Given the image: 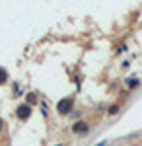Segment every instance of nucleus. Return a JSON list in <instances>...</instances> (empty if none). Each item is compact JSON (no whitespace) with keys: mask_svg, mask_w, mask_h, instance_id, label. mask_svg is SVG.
Masks as SVG:
<instances>
[{"mask_svg":"<svg viewBox=\"0 0 142 146\" xmlns=\"http://www.w3.org/2000/svg\"><path fill=\"white\" fill-rule=\"evenodd\" d=\"M72 105H74V103H72L70 98L60 100L58 103H56V111H58V113H70V111H72Z\"/></svg>","mask_w":142,"mask_h":146,"instance_id":"nucleus-1","label":"nucleus"},{"mask_svg":"<svg viewBox=\"0 0 142 146\" xmlns=\"http://www.w3.org/2000/svg\"><path fill=\"white\" fill-rule=\"evenodd\" d=\"M29 115H31V107H29L27 103H23V105H20V107H18V117H20L22 121H25Z\"/></svg>","mask_w":142,"mask_h":146,"instance_id":"nucleus-2","label":"nucleus"},{"mask_svg":"<svg viewBox=\"0 0 142 146\" xmlns=\"http://www.w3.org/2000/svg\"><path fill=\"white\" fill-rule=\"evenodd\" d=\"M88 131V125L84 123V121H80V123L74 125V133H86Z\"/></svg>","mask_w":142,"mask_h":146,"instance_id":"nucleus-3","label":"nucleus"},{"mask_svg":"<svg viewBox=\"0 0 142 146\" xmlns=\"http://www.w3.org/2000/svg\"><path fill=\"white\" fill-rule=\"evenodd\" d=\"M8 80V74H6V70L4 68H0V84H4Z\"/></svg>","mask_w":142,"mask_h":146,"instance_id":"nucleus-4","label":"nucleus"},{"mask_svg":"<svg viewBox=\"0 0 142 146\" xmlns=\"http://www.w3.org/2000/svg\"><path fill=\"white\" fill-rule=\"evenodd\" d=\"M129 86H131V88L138 86V80H136V78H129Z\"/></svg>","mask_w":142,"mask_h":146,"instance_id":"nucleus-5","label":"nucleus"},{"mask_svg":"<svg viewBox=\"0 0 142 146\" xmlns=\"http://www.w3.org/2000/svg\"><path fill=\"white\" fill-rule=\"evenodd\" d=\"M35 100H37V98H35L33 94H29V96H27V105H29V103H35Z\"/></svg>","mask_w":142,"mask_h":146,"instance_id":"nucleus-6","label":"nucleus"},{"mask_svg":"<svg viewBox=\"0 0 142 146\" xmlns=\"http://www.w3.org/2000/svg\"><path fill=\"white\" fill-rule=\"evenodd\" d=\"M117 111H119V107H117V105H113V107H111V109H109V113H111V115H115V113H117Z\"/></svg>","mask_w":142,"mask_h":146,"instance_id":"nucleus-7","label":"nucleus"},{"mask_svg":"<svg viewBox=\"0 0 142 146\" xmlns=\"http://www.w3.org/2000/svg\"><path fill=\"white\" fill-rule=\"evenodd\" d=\"M0 129H2V119H0Z\"/></svg>","mask_w":142,"mask_h":146,"instance_id":"nucleus-8","label":"nucleus"},{"mask_svg":"<svg viewBox=\"0 0 142 146\" xmlns=\"http://www.w3.org/2000/svg\"><path fill=\"white\" fill-rule=\"evenodd\" d=\"M99 146H105V142H101V144H99Z\"/></svg>","mask_w":142,"mask_h":146,"instance_id":"nucleus-9","label":"nucleus"}]
</instances>
